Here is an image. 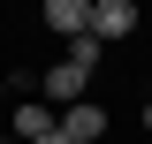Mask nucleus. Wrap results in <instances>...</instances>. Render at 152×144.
Masks as SVG:
<instances>
[{"mask_svg": "<svg viewBox=\"0 0 152 144\" xmlns=\"http://www.w3.org/2000/svg\"><path fill=\"white\" fill-rule=\"evenodd\" d=\"M38 91H46V106H61V114H69V106H84V91H91V76L76 68V61H53V68L38 76Z\"/></svg>", "mask_w": 152, "mask_h": 144, "instance_id": "obj_1", "label": "nucleus"}, {"mask_svg": "<svg viewBox=\"0 0 152 144\" xmlns=\"http://www.w3.org/2000/svg\"><path fill=\"white\" fill-rule=\"evenodd\" d=\"M129 31H137V0H91V38L99 46H114Z\"/></svg>", "mask_w": 152, "mask_h": 144, "instance_id": "obj_2", "label": "nucleus"}, {"mask_svg": "<svg viewBox=\"0 0 152 144\" xmlns=\"http://www.w3.org/2000/svg\"><path fill=\"white\" fill-rule=\"evenodd\" d=\"M46 31L53 38H91V0H46Z\"/></svg>", "mask_w": 152, "mask_h": 144, "instance_id": "obj_3", "label": "nucleus"}, {"mask_svg": "<svg viewBox=\"0 0 152 144\" xmlns=\"http://www.w3.org/2000/svg\"><path fill=\"white\" fill-rule=\"evenodd\" d=\"M53 106H46V99H15V129H8V137H15V144H46V137H53Z\"/></svg>", "mask_w": 152, "mask_h": 144, "instance_id": "obj_4", "label": "nucleus"}, {"mask_svg": "<svg viewBox=\"0 0 152 144\" xmlns=\"http://www.w3.org/2000/svg\"><path fill=\"white\" fill-rule=\"evenodd\" d=\"M61 129H69V144H99V137H107V106H91V99H84V106L61 114Z\"/></svg>", "mask_w": 152, "mask_h": 144, "instance_id": "obj_5", "label": "nucleus"}, {"mask_svg": "<svg viewBox=\"0 0 152 144\" xmlns=\"http://www.w3.org/2000/svg\"><path fill=\"white\" fill-rule=\"evenodd\" d=\"M99 53H107V46H99V38H76V46H69V61H76V68H84V76L99 68Z\"/></svg>", "mask_w": 152, "mask_h": 144, "instance_id": "obj_6", "label": "nucleus"}, {"mask_svg": "<svg viewBox=\"0 0 152 144\" xmlns=\"http://www.w3.org/2000/svg\"><path fill=\"white\" fill-rule=\"evenodd\" d=\"M145 129H152V99H145Z\"/></svg>", "mask_w": 152, "mask_h": 144, "instance_id": "obj_7", "label": "nucleus"}, {"mask_svg": "<svg viewBox=\"0 0 152 144\" xmlns=\"http://www.w3.org/2000/svg\"><path fill=\"white\" fill-rule=\"evenodd\" d=\"M0 144H15V137H0Z\"/></svg>", "mask_w": 152, "mask_h": 144, "instance_id": "obj_8", "label": "nucleus"}]
</instances>
